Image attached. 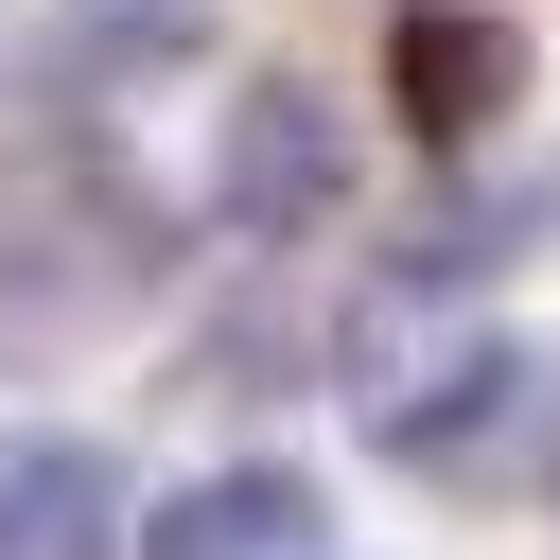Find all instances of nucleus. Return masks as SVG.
Here are the masks:
<instances>
[{"mask_svg":"<svg viewBox=\"0 0 560 560\" xmlns=\"http://www.w3.org/2000/svg\"><path fill=\"white\" fill-rule=\"evenodd\" d=\"M0 280H18V315H122L140 280H158V210L88 158V140H52V158H18L0 175Z\"/></svg>","mask_w":560,"mask_h":560,"instance_id":"1","label":"nucleus"},{"mask_svg":"<svg viewBox=\"0 0 560 560\" xmlns=\"http://www.w3.org/2000/svg\"><path fill=\"white\" fill-rule=\"evenodd\" d=\"M332 175H350V122H332V88H298V70L228 88V122H210V228H228V245H280V228H315V210H332Z\"/></svg>","mask_w":560,"mask_h":560,"instance_id":"2","label":"nucleus"},{"mask_svg":"<svg viewBox=\"0 0 560 560\" xmlns=\"http://www.w3.org/2000/svg\"><path fill=\"white\" fill-rule=\"evenodd\" d=\"M385 105H402L438 158H472V140L525 105V18H508V0H402V18H385Z\"/></svg>","mask_w":560,"mask_h":560,"instance_id":"3","label":"nucleus"},{"mask_svg":"<svg viewBox=\"0 0 560 560\" xmlns=\"http://www.w3.org/2000/svg\"><path fill=\"white\" fill-rule=\"evenodd\" d=\"M385 455H402V472H438V490H525V472L560 455V385H542L525 350H490V368H472V385H438Z\"/></svg>","mask_w":560,"mask_h":560,"instance_id":"4","label":"nucleus"},{"mask_svg":"<svg viewBox=\"0 0 560 560\" xmlns=\"http://www.w3.org/2000/svg\"><path fill=\"white\" fill-rule=\"evenodd\" d=\"M140 560H332V508L245 455V472H192V490L140 525Z\"/></svg>","mask_w":560,"mask_h":560,"instance_id":"5","label":"nucleus"},{"mask_svg":"<svg viewBox=\"0 0 560 560\" xmlns=\"http://www.w3.org/2000/svg\"><path fill=\"white\" fill-rule=\"evenodd\" d=\"M122 542V472L88 438H0V560H105Z\"/></svg>","mask_w":560,"mask_h":560,"instance_id":"6","label":"nucleus"},{"mask_svg":"<svg viewBox=\"0 0 560 560\" xmlns=\"http://www.w3.org/2000/svg\"><path fill=\"white\" fill-rule=\"evenodd\" d=\"M175 0H0V105H52V88H105L122 52H158Z\"/></svg>","mask_w":560,"mask_h":560,"instance_id":"7","label":"nucleus"}]
</instances>
